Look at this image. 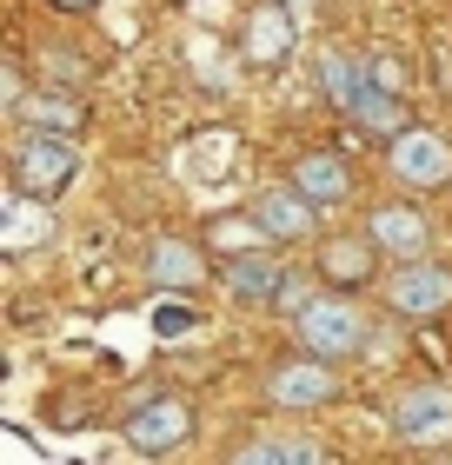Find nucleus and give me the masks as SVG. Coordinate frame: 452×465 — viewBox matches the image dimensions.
<instances>
[{
    "label": "nucleus",
    "instance_id": "16",
    "mask_svg": "<svg viewBox=\"0 0 452 465\" xmlns=\"http://www.w3.org/2000/svg\"><path fill=\"white\" fill-rule=\"evenodd\" d=\"M180 173L193 186H213V180H226L233 173V134H193L180 146Z\"/></svg>",
    "mask_w": 452,
    "mask_h": 465
},
{
    "label": "nucleus",
    "instance_id": "3",
    "mask_svg": "<svg viewBox=\"0 0 452 465\" xmlns=\"http://www.w3.org/2000/svg\"><path fill=\"white\" fill-rule=\"evenodd\" d=\"M120 439L140 459H166V452H180L186 439H193V406H186L180 392H146L140 406L120 412Z\"/></svg>",
    "mask_w": 452,
    "mask_h": 465
},
{
    "label": "nucleus",
    "instance_id": "9",
    "mask_svg": "<svg viewBox=\"0 0 452 465\" xmlns=\"http://www.w3.org/2000/svg\"><path fill=\"white\" fill-rule=\"evenodd\" d=\"M286 280H293V272L279 266L273 246H260V252H226V260H220V286H226V300H240V306H279Z\"/></svg>",
    "mask_w": 452,
    "mask_h": 465
},
{
    "label": "nucleus",
    "instance_id": "21",
    "mask_svg": "<svg viewBox=\"0 0 452 465\" xmlns=\"http://www.w3.org/2000/svg\"><path fill=\"white\" fill-rule=\"evenodd\" d=\"M186 326H193V312H186L180 300H160V306H154V332H186Z\"/></svg>",
    "mask_w": 452,
    "mask_h": 465
},
{
    "label": "nucleus",
    "instance_id": "20",
    "mask_svg": "<svg viewBox=\"0 0 452 465\" xmlns=\"http://www.w3.org/2000/svg\"><path fill=\"white\" fill-rule=\"evenodd\" d=\"M0 100H7V107H27V80H20L14 54H7V67H0Z\"/></svg>",
    "mask_w": 452,
    "mask_h": 465
},
{
    "label": "nucleus",
    "instance_id": "10",
    "mask_svg": "<svg viewBox=\"0 0 452 465\" xmlns=\"http://www.w3.org/2000/svg\"><path fill=\"white\" fill-rule=\"evenodd\" d=\"M366 240H373L393 266H406V260H426L433 220H426L419 206H406V200H386V206H373V220H366Z\"/></svg>",
    "mask_w": 452,
    "mask_h": 465
},
{
    "label": "nucleus",
    "instance_id": "15",
    "mask_svg": "<svg viewBox=\"0 0 452 465\" xmlns=\"http://www.w3.org/2000/svg\"><path fill=\"white\" fill-rule=\"evenodd\" d=\"M347 120H353V126H366V134H379V140H399L406 126H413V120H406V94H393V87H379L373 74H366V87L353 94V107H347Z\"/></svg>",
    "mask_w": 452,
    "mask_h": 465
},
{
    "label": "nucleus",
    "instance_id": "7",
    "mask_svg": "<svg viewBox=\"0 0 452 465\" xmlns=\"http://www.w3.org/2000/svg\"><path fill=\"white\" fill-rule=\"evenodd\" d=\"M339 399V366H326V359H279V366L266 372V406L279 412H319Z\"/></svg>",
    "mask_w": 452,
    "mask_h": 465
},
{
    "label": "nucleus",
    "instance_id": "19",
    "mask_svg": "<svg viewBox=\"0 0 452 465\" xmlns=\"http://www.w3.org/2000/svg\"><path fill=\"white\" fill-rule=\"evenodd\" d=\"M226 465H293V439H246L226 452Z\"/></svg>",
    "mask_w": 452,
    "mask_h": 465
},
{
    "label": "nucleus",
    "instance_id": "2",
    "mask_svg": "<svg viewBox=\"0 0 452 465\" xmlns=\"http://www.w3.org/2000/svg\"><path fill=\"white\" fill-rule=\"evenodd\" d=\"M293 340L306 359H326V366H339V359H353L366 340H373V326H366V312L347 300V292H319V300L293 320Z\"/></svg>",
    "mask_w": 452,
    "mask_h": 465
},
{
    "label": "nucleus",
    "instance_id": "1",
    "mask_svg": "<svg viewBox=\"0 0 452 465\" xmlns=\"http://www.w3.org/2000/svg\"><path fill=\"white\" fill-rule=\"evenodd\" d=\"M74 173H80L74 134H47V126H27V134H20V146H14V193L20 200L47 206L74 186Z\"/></svg>",
    "mask_w": 452,
    "mask_h": 465
},
{
    "label": "nucleus",
    "instance_id": "13",
    "mask_svg": "<svg viewBox=\"0 0 452 465\" xmlns=\"http://www.w3.org/2000/svg\"><path fill=\"white\" fill-rule=\"evenodd\" d=\"M146 280H154L160 292H193V286H206V252L193 246V240H174V232H166V240H154L146 246Z\"/></svg>",
    "mask_w": 452,
    "mask_h": 465
},
{
    "label": "nucleus",
    "instance_id": "22",
    "mask_svg": "<svg viewBox=\"0 0 452 465\" xmlns=\"http://www.w3.org/2000/svg\"><path fill=\"white\" fill-rule=\"evenodd\" d=\"M47 7H54V14H94L100 0H47Z\"/></svg>",
    "mask_w": 452,
    "mask_h": 465
},
{
    "label": "nucleus",
    "instance_id": "23",
    "mask_svg": "<svg viewBox=\"0 0 452 465\" xmlns=\"http://www.w3.org/2000/svg\"><path fill=\"white\" fill-rule=\"evenodd\" d=\"M279 7H286L293 20H313V7H319V0H279Z\"/></svg>",
    "mask_w": 452,
    "mask_h": 465
},
{
    "label": "nucleus",
    "instance_id": "8",
    "mask_svg": "<svg viewBox=\"0 0 452 465\" xmlns=\"http://www.w3.org/2000/svg\"><path fill=\"white\" fill-rule=\"evenodd\" d=\"M246 213L273 246H299V240H313V226H319V206L299 193V186H260V193L246 200Z\"/></svg>",
    "mask_w": 452,
    "mask_h": 465
},
{
    "label": "nucleus",
    "instance_id": "17",
    "mask_svg": "<svg viewBox=\"0 0 452 465\" xmlns=\"http://www.w3.org/2000/svg\"><path fill=\"white\" fill-rule=\"evenodd\" d=\"M319 87H326V100L347 114L353 94L366 87V67H359V60H347V54H326V60H319Z\"/></svg>",
    "mask_w": 452,
    "mask_h": 465
},
{
    "label": "nucleus",
    "instance_id": "6",
    "mask_svg": "<svg viewBox=\"0 0 452 465\" xmlns=\"http://www.w3.org/2000/svg\"><path fill=\"white\" fill-rule=\"evenodd\" d=\"M386 426H393V439H406V446H446L452 439V386H439V379L406 386L393 406H386Z\"/></svg>",
    "mask_w": 452,
    "mask_h": 465
},
{
    "label": "nucleus",
    "instance_id": "24",
    "mask_svg": "<svg viewBox=\"0 0 452 465\" xmlns=\"http://www.w3.org/2000/svg\"><path fill=\"white\" fill-rule=\"evenodd\" d=\"M433 465H452V459H433Z\"/></svg>",
    "mask_w": 452,
    "mask_h": 465
},
{
    "label": "nucleus",
    "instance_id": "18",
    "mask_svg": "<svg viewBox=\"0 0 452 465\" xmlns=\"http://www.w3.org/2000/svg\"><path fill=\"white\" fill-rule=\"evenodd\" d=\"M20 120H27V126H47V134H74V126H80V100H67V94L27 100V107H20Z\"/></svg>",
    "mask_w": 452,
    "mask_h": 465
},
{
    "label": "nucleus",
    "instance_id": "4",
    "mask_svg": "<svg viewBox=\"0 0 452 465\" xmlns=\"http://www.w3.org/2000/svg\"><path fill=\"white\" fill-rule=\"evenodd\" d=\"M386 312H393V320H413V326L446 320L452 312V266H439V260L393 266L386 272Z\"/></svg>",
    "mask_w": 452,
    "mask_h": 465
},
{
    "label": "nucleus",
    "instance_id": "11",
    "mask_svg": "<svg viewBox=\"0 0 452 465\" xmlns=\"http://www.w3.org/2000/svg\"><path fill=\"white\" fill-rule=\"evenodd\" d=\"M286 186H299L319 213H333V206H347L353 200V166L333 153V146H306L293 166H286Z\"/></svg>",
    "mask_w": 452,
    "mask_h": 465
},
{
    "label": "nucleus",
    "instance_id": "14",
    "mask_svg": "<svg viewBox=\"0 0 452 465\" xmlns=\"http://www.w3.org/2000/svg\"><path fill=\"white\" fill-rule=\"evenodd\" d=\"M373 260H379V246L366 240H326L319 246V280H326V292H359V286H373Z\"/></svg>",
    "mask_w": 452,
    "mask_h": 465
},
{
    "label": "nucleus",
    "instance_id": "12",
    "mask_svg": "<svg viewBox=\"0 0 452 465\" xmlns=\"http://www.w3.org/2000/svg\"><path fill=\"white\" fill-rule=\"evenodd\" d=\"M293 47H299V20L279 7V0H266V7H253V20H246V40H240V54H246V67H286L293 60Z\"/></svg>",
    "mask_w": 452,
    "mask_h": 465
},
{
    "label": "nucleus",
    "instance_id": "5",
    "mask_svg": "<svg viewBox=\"0 0 452 465\" xmlns=\"http://www.w3.org/2000/svg\"><path fill=\"white\" fill-rule=\"evenodd\" d=\"M386 166L413 193H439V186H452V140L439 126H406L399 140H386Z\"/></svg>",
    "mask_w": 452,
    "mask_h": 465
}]
</instances>
